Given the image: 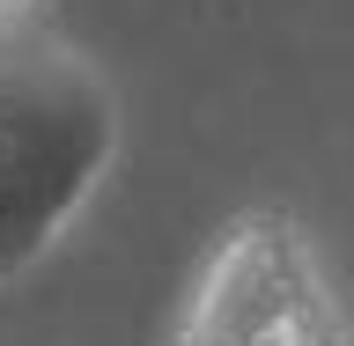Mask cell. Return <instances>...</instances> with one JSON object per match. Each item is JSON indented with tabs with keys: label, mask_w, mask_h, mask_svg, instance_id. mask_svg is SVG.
<instances>
[{
	"label": "cell",
	"mask_w": 354,
	"mask_h": 346,
	"mask_svg": "<svg viewBox=\"0 0 354 346\" xmlns=\"http://www.w3.org/2000/svg\"><path fill=\"white\" fill-rule=\"evenodd\" d=\"M126 148L111 66L44 15L0 22V287L30 280Z\"/></svg>",
	"instance_id": "1"
},
{
	"label": "cell",
	"mask_w": 354,
	"mask_h": 346,
	"mask_svg": "<svg viewBox=\"0 0 354 346\" xmlns=\"http://www.w3.org/2000/svg\"><path fill=\"white\" fill-rule=\"evenodd\" d=\"M162 346H354V325L303 221L243 206L199 251Z\"/></svg>",
	"instance_id": "2"
},
{
	"label": "cell",
	"mask_w": 354,
	"mask_h": 346,
	"mask_svg": "<svg viewBox=\"0 0 354 346\" xmlns=\"http://www.w3.org/2000/svg\"><path fill=\"white\" fill-rule=\"evenodd\" d=\"M44 0H0V22H15V15H37Z\"/></svg>",
	"instance_id": "3"
}]
</instances>
